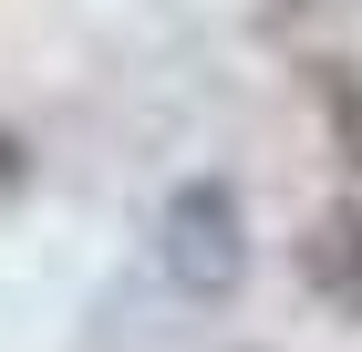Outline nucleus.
I'll return each instance as SVG.
<instances>
[{
    "label": "nucleus",
    "instance_id": "f257e3e1",
    "mask_svg": "<svg viewBox=\"0 0 362 352\" xmlns=\"http://www.w3.org/2000/svg\"><path fill=\"white\" fill-rule=\"evenodd\" d=\"M156 259H166V280L187 300H228L249 280V208H238V187H228V176H187V187L166 197Z\"/></svg>",
    "mask_w": 362,
    "mask_h": 352
},
{
    "label": "nucleus",
    "instance_id": "f03ea898",
    "mask_svg": "<svg viewBox=\"0 0 362 352\" xmlns=\"http://www.w3.org/2000/svg\"><path fill=\"white\" fill-rule=\"evenodd\" d=\"M300 270H310V290H321V300H341V311L362 322V217H341V228H310Z\"/></svg>",
    "mask_w": 362,
    "mask_h": 352
},
{
    "label": "nucleus",
    "instance_id": "7ed1b4c3",
    "mask_svg": "<svg viewBox=\"0 0 362 352\" xmlns=\"http://www.w3.org/2000/svg\"><path fill=\"white\" fill-rule=\"evenodd\" d=\"M321 104H332V135H341V156L362 166V83L341 73V62H321Z\"/></svg>",
    "mask_w": 362,
    "mask_h": 352
},
{
    "label": "nucleus",
    "instance_id": "20e7f679",
    "mask_svg": "<svg viewBox=\"0 0 362 352\" xmlns=\"http://www.w3.org/2000/svg\"><path fill=\"white\" fill-rule=\"evenodd\" d=\"M0 187H21V135L0 125Z\"/></svg>",
    "mask_w": 362,
    "mask_h": 352
}]
</instances>
